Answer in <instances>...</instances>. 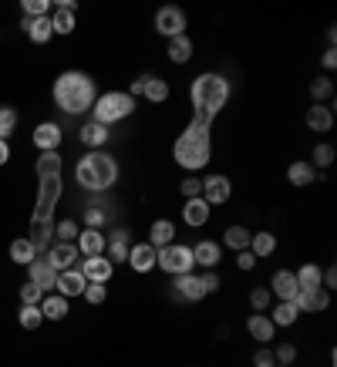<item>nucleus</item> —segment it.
Masks as SVG:
<instances>
[{
	"label": "nucleus",
	"instance_id": "obj_1",
	"mask_svg": "<svg viewBox=\"0 0 337 367\" xmlns=\"http://www.w3.org/2000/svg\"><path fill=\"white\" fill-rule=\"evenodd\" d=\"M37 179H41V192H37V206L30 216V243L34 250H48V239L54 236V206L61 199V156L57 152H41L37 158Z\"/></svg>",
	"mask_w": 337,
	"mask_h": 367
},
{
	"label": "nucleus",
	"instance_id": "obj_2",
	"mask_svg": "<svg viewBox=\"0 0 337 367\" xmlns=\"http://www.w3.org/2000/svg\"><path fill=\"white\" fill-rule=\"evenodd\" d=\"M230 98V84L223 75H199L192 81V125H189V135H199V138H212V118L223 111Z\"/></svg>",
	"mask_w": 337,
	"mask_h": 367
},
{
	"label": "nucleus",
	"instance_id": "obj_3",
	"mask_svg": "<svg viewBox=\"0 0 337 367\" xmlns=\"http://www.w3.org/2000/svg\"><path fill=\"white\" fill-rule=\"evenodd\" d=\"M54 102L68 115H84L98 102V88H95L91 75H84V71H64L54 81Z\"/></svg>",
	"mask_w": 337,
	"mask_h": 367
},
{
	"label": "nucleus",
	"instance_id": "obj_4",
	"mask_svg": "<svg viewBox=\"0 0 337 367\" xmlns=\"http://www.w3.org/2000/svg\"><path fill=\"white\" fill-rule=\"evenodd\" d=\"M75 176H78V182L84 185V189L102 192V189H111V185H115V179H118V165H115V158L104 156V152H88V156L78 162Z\"/></svg>",
	"mask_w": 337,
	"mask_h": 367
},
{
	"label": "nucleus",
	"instance_id": "obj_5",
	"mask_svg": "<svg viewBox=\"0 0 337 367\" xmlns=\"http://www.w3.org/2000/svg\"><path fill=\"white\" fill-rule=\"evenodd\" d=\"M95 122L98 125H115V122H122V118H129L131 111H135V98L125 95V91H108L102 95L98 102H95Z\"/></svg>",
	"mask_w": 337,
	"mask_h": 367
},
{
	"label": "nucleus",
	"instance_id": "obj_6",
	"mask_svg": "<svg viewBox=\"0 0 337 367\" xmlns=\"http://www.w3.org/2000/svg\"><path fill=\"white\" fill-rule=\"evenodd\" d=\"M156 266L158 270H165V273H172V276H182V273H192V246H182V243H169V246H162L156 250Z\"/></svg>",
	"mask_w": 337,
	"mask_h": 367
},
{
	"label": "nucleus",
	"instance_id": "obj_7",
	"mask_svg": "<svg viewBox=\"0 0 337 367\" xmlns=\"http://www.w3.org/2000/svg\"><path fill=\"white\" fill-rule=\"evenodd\" d=\"M185 10L182 7H176V3H165V7H158L156 14V30L162 34V37H179V34H185Z\"/></svg>",
	"mask_w": 337,
	"mask_h": 367
},
{
	"label": "nucleus",
	"instance_id": "obj_8",
	"mask_svg": "<svg viewBox=\"0 0 337 367\" xmlns=\"http://www.w3.org/2000/svg\"><path fill=\"white\" fill-rule=\"evenodd\" d=\"M81 273H84V280L88 283H108L111 280V273H115V263L108 260V256H84L81 260Z\"/></svg>",
	"mask_w": 337,
	"mask_h": 367
},
{
	"label": "nucleus",
	"instance_id": "obj_9",
	"mask_svg": "<svg viewBox=\"0 0 337 367\" xmlns=\"http://www.w3.org/2000/svg\"><path fill=\"white\" fill-rule=\"evenodd\" d=\"M293 303H297V310H300V314H320V310H327V307H331V293H327L324 287L300 290V293L293 297Z\"/></svg>",
	"mask_w": 337,
	"mask_h": 367
},
{
	"label": "nucleus",
	"instance_id": "obj_10",
	"mask_svg": "<svg viewBox=\"0 0 337 367\" xmlns=\"http://www.w3.org/2000/svg\"><path fill=\"white\" fill-rule=\"evenodd\" d=\"M230 196H233V185L226 176H209L203 179V199H206L209 206H223V203H230Z\"/></svg>",
	"mask_w": 337,
	"mask_h": 367
},
{
	"label": "nucleus",
	"instance_id": "obj_11",
	"mask_svg": "<svg viewBox=\"0 0 337 367\" xmlns=\"http://www.w3.org/2000/svg\"><path fill=\"white\" fill-rule=\"evenodd\" d=\"M129 250H131L129 229H111V236L104 239V256L111 263H129Z\"/></svg>",
	"mask_w": 337,
	"mask_h": 367
},
{
	"label": "nucleus",
	"instance_id": "obj_12",
	"mask_svg": "<svg viewBox=\"0 0 337 367\" xmlns=\"http://www.w3.org/2000/svg\"><path fill=\"white\" fill-rule=\"evenodd\" d=\"M78 246L75 243H54L51 250H48V263H51L57 273H64V270H75V263H78Z\"/></svg>",
	"mask_w": 337,
	"mask_h": 367
},
{
	"label": "nucleus",
	"instance_id": "obj_13",
	"mask_svg": "<svg viewBox=\"0 0 337 367\" xmlns=\"http://www.w3.org/2000/svg\"><path fill=\"white\" fill-rule=\"evenodd\" d=\"M54 287L61 290V297L64 300H71V297H81L84 287H88V280H84V273H81L78 266L75 270H64V273H57V283Z\"/></svg>",
	"mask_w": 337,
	"mask_h": 367
},
{
	"label": "nucleus",
	"instance_id": "obj_14",
	"mask_svg": "<svg viewBox=\"0 0 337 367\" xmlns=\"http://www.w3.org/2000/svg\"><path fill=\"white\" fill-rule=\"evenodd\" d=\"M61 138H64V131H61V125H54V122H41V125L34 129V145H37L41 152H57Z\"/></svg>",
	"mask_w": 337,
	"mask_h": 367
},
{
	"label": "nucleus",
	"instance_id": "obj_15",
	"mask_svg": "<svg viewBox=\"0 0 337 367\" xmlns=\"http://www.w3.org/2000/svg\"><path fill=\"white\" fill-rule=\"evenodd\" d=\"M297 293H300L297 276H293L290 270H277L273 280H270V297H277V300H293Z\"/></svg>",
	"mask_w": 337,
	"mask_h": 367
},
{
	"label": "nucleus",
	"instance_id": "obj_16",
	"mask_svg": "<svg viewBox=\"0 0 337 367\" xmlns=\"http://www.w3.org/2000/svg\"><path fill=\"white\" fill-rule=\"evenodd\" d=\"M27 270H30V283H34V287H41L44 293H48V290L57 283V270H54L51 263H48V256H37V260L30 263Z\"/></svg>",
	"mask_w": 337,
	"mask_h": 367
},
{
	"label": "nucleus",
	"instance_id": "obj_17",
	"mask_svg": "<svg viewBox=\"0 0 337 367\" xmlns=\"http://www.w3.org/2000/svg\"><path fill=\"white\" fill-rule=\"evenodd\" d=\"M21 27L27 30V37H30L34 44H48L54 37L51 17H21Z\"/></svg>",
	"mask_w": 337,
	"mask_h": 367
},
{
	"label": "nucleus",
	"instance_id": "obj_18",
	"mask_svg": "<svg viewBox=\"0 0 337 367\" xmlns=\"http://www.w3.org/2000/svg\"><path fill=\"white\" fill-rule=\"evenodd\" d=\"M129 266L135 273H149L152 266H156V246H149V243H135L129 250Z\"/></svg>",
	"mask_w": 337,
	"mask_h": 367
},
{
	"label": "nucleus",
	"instance_id": "obj_19",
	"mask_svg": "<svg viewBox=\"0 0 337 367\" xmlns=\"http://www.w3.org/2000/svg\"><path fill=\"white\" fill-rule=\"evenodd\" d=\"M182 219H185V226H192V229H199V226H206L209 223V203L199 196V199H185V206H182Z\"/></svg>",
	"mask_w": 337,
	"mask_h": 367
},
{
	"label": "nucleus",
	"instance_id": "obj_20",
	"mask_svg": "<svg viewBox=\"0 0 337 367\" xmlns=\"http://www.w3.org/2000/svg\"><path fill=\"white\" fill-rule=\"evenodd\" d=\"M75 246H78L81 256H102V253H104L102 229H81L78 239H75Z\"/></svg>",
	"mask_w": 337,
	"mask_h": 367
},
{
	"label": "nucleus",
	"instance_id": "obj_21",
	"mask_svg": "<svg viewBox=\"0 0 337 367\" xmlns=\"http://www.w3.org/2000/svg\"><path fill=\"white\" fill-rule=\"evenodd\" d=\"M176 290H179L182 300H203L206 297V287H203V276H196V273H182V276H176Z\"/></svg>",
	"mask_w": 337,
	"mask_h": 367
},
{
	"label": "nucleus",
	"instance_id": "obj_22",
	"mask_svg": "<svg viewBox=\"0 0 337 367\" xmlns=\"http://www.w3.org/2000/svg\"><path fill=\"white\" fill-rule=\"evenodd\" d=\"M246 330H250V337L259 344L273 341V334H277V327H273V320L266 314H250V320H246Z\"/></svg>",
	"mask_w": 337,
	"mask_h": 367
},
{
	"label": "nucleus",
	"instance_id": "obj_23",
	"mask_svg": "<svg viewBox=\"0 0 337 367\" xmlns=\"http://www.w3.org/2000/svg\"><path fill=\"white\" fill-rule=\"evenodd\" d=\"M169 243H176V223L172 219H156L152 223V229H149V246H169Z\"/></svg>",
	"mask_w": 337,
	"mask_h": 367
},
{
	"label": "nucleus",
	"instance_id": "obj_24",
	"mask_svg": "<svg viewBox=\"0 0 337 367\" xmlns=\"http://www.w3.org/2000/svg\"><path fill=\"white\" fill-rule=\"evenodd\" d=\"M142 98H149L152 105H162L169 98V81L156 78V75H142Z\"/></svg>",
	"mask_w": 337,
	"mask_h": 367
},
{
	"label": "nucleus",
	"instance_id": "obj_25",
	"mask_svg": "<svg viewBox=\"0 0 337 367\" xmlns=\"http://www.w3.org/2000/svg\"><path fill=\"white\" fill-rule=\"evenodd\" d=\"M297 287L300 290H317V287H324V270L317 266V263H304L297 273Z\"/></svg>",
	"mask_w": 337,
	"mask_h": 367
},
{
	"label": "nucleus",
	"instance_id": "obj_26",
	"mask_svg": "<svg viewBox=\"0 0 337 367\" xmlns=\"http://www.w3.org/2000/svg\"><path fill=\"white\" fill-rule=\"evenodd\" d=\"M41 314H44V320H64V317H68V300H64L61 293H44Z\"/></svg>",
	"mask_w": 337,
	"mask_h": 367
},
{
	"label": "nucleus",
	"instance_id": "obj_27",
	"mask_svg": "<svg viewBox=\"0 0 337 367\" xmlns=\"http://www.w3.org/2000/svg\"><path fill=\"white\" fill-rule=\"evenodd\" d=\"M192 260L199 263V266H206V270H212V266L219 263V243H212V239L196 243V246H192Z\"/></svg>",
	"mask_w": 337,
	"mask_h": 367
},
{
	"label": "nucleus",
	"instance_id": "obj_28",
	"mask_svg": "<svg viewBox=\"0 0 337 367\" xmlns=\"http://www.w3.org/2000/svg\"><path fill=\"white\" fill-rule=\"evenodd\" d=\"M286 179H290V185H311L317 182V169L311 162H290L286 165Z\"/></svg>",
	"mask_w": 337,
	"mask_h": 367
},
{
	"label": "nucleus",
	"instance_id": "obj_29",
	"mask_svg": "<svg viewBox=\"0 0 337 367\" xmlns=\"http://www.w3.org/2000/svg\"><path fill=\"white\" fill-rule=\"evenodd\" d=\"M331 125H334V111H331L327 105H311L307 108V129L331 131Z\"/></svg>",
	"mask_w": 337,
	"mask_h": 367
},
{
	"label": "nucleus",
	"instance_id": "obj_30",
	"mask_svg": "<svg viewBox=\"0 0 337 367\" xmlns=\"http://www.w3.org/2000/svg\"><path fill=\"white\" fill-rule=\"evenodd\" d=\"M10 260L14 263H21V266H30V263L37 260V250H34V243L30 239H14L10 243Z\"/></svg>",
	"mask_w": 337,
	"mask_h": 367
},
{
	"label": "nucleus",
	"instance_id": "obj_31",
	"mask_svg": "<svg viewBox=\"0 0 337 367\" xmlns=\"http://www.w3.org/2000/svg\"><path fill=\"white\" fill-rule=\"evenodd\" d=\"M189 57H192V41H189L185 34L172 37V41H169V61H172V64H185Z\"/></svg>",
	"mask_w": 337,
	"mask_h": 367
},
{
	"label": "nucleus",
	"instance_id": "obj_32",
	"mask_svg": "<svg viewBox=\"0 0 337 367\" xmlns=\"http://www.w3.org/2000/svg\"><path fill=\"white\" fill-rule=\"evenodd\" d=\"M273 250H277V236H273V233H253V236H250V253H253L257 260L270 256Z\"/></svg>",
	"mask_w": 337,
	"mask_h": 367
},
{
	"label": "nucleus",
	"instance_id": "obj_33",
	"mask_svg": "<svg viewBox=\"0 0 337 367\" xmlns=\"http://www.w3.org/2000/svg\"><path fill=\"white\" fill-rule=\"evenodd\" d=\"M297 317H300L297 303H293V300H280L270 320H273V327H290V323H297Z\"/></svg>",
	"mask_w": 337,
	"mask_h": 367
},
{
	"label": "nucleus",
	"instance_id": "obj_34",
	"mask_svg": "<svg viewBox=\"0 0 337 367\" xmlns=\"http://www.w3.org/2000/svg\"><path fill=\"white\" fill-rule=\"evenodd\" d=\"M81 142H84L88 149H102L104 142H108V129L98 125V122H91V125H84V129H81Z\"/></svg>",
	"mask_w": 337,
	"mask_h": 367
},
{
	"label": "nucleus",
	"instance_id": "obj_35",
	"mask_svg": "<svg viewBox=\"0 0 337 367\" xmlns=\"http://www.w3.org/2000/svg\"><path fill=\"white\" fill-rule=\"evenodd\" d=\"M250 236H253V233H250L246 226H230V229H226V236H223V243H226L230 250L239 253V250H250Z\"/></svg>",
	"mask_w": 337,
	"mask_h": 367
},
{
	"label": "nucleus",
	"instance_id": "obj_36",
	"mask_svg": "<svg viewBox=\"0 0 337 367\" xmlns=\"http://www.w3.org/2000/svg\"><path fill=\"white\" fill-rule=\"evenodd\" d=\"M14 131H17V111H14L10 105H3L0 108V138L7 142Z\"/></svg>",
	"mask_w": 337,
	"mask_h": 367
},
{
	"label": "nucleus",
	"instance_id": "obj_37",
	"mask_svg": "<svg viewBox=\"0 0 337 367\" xmlns=\"http://www.w3.org/2000/svg\"><path fill=\"white\" fill-rule=\"evenodd\" d=\"M51 27H54V34H71V30H75V14H71V10H57V7H54Z\"/></svg>",
	"mask_w": 337,
	"mask_h": 367
},
{
	"label": "nucleus",
	"instance_id": "obj_38",
	"mask_svg": "<svg viewBox=\"0 0 337 367\" xmlns=\"http://www.w3.org/2000/svg\"><path fill=\"white\" fill-rule=\"evenodd\" d=\"M17 320H21V327H24V330H37V327L44 323V314H41V307H21Z\"/></svg>",
	"mask_w": 337,
	"mask_h": 367
},
{
	"label": "nucleus",
	"instance_id": "obj_39",
	"mask_svg": "<svg viewBox=\"0 0 337 367\" xmlns=\"http://www.w3.org/2000/svg\"><path fill=\"white\" fill-rule=\"evenodd\" d=\"M41 300H44V290L34 287V283L27 280L24 287H21V307H41Z\"/></svg>",
	"mask_w": 337,
	"mask_h": 367
},
{
	"label": "nucleus",
	"instance_id": "obj_40",
	"mask_svg": "<svg viewBox=\"0 0 337 367\" xmlns=\"http://www.w3.org/2000/svg\"><path fill=\"white\" fill-rule=\"evenodd\" d=\"M334 95V84H331V78H313L311 81V98H317L313 105H320L324 98H331Z\"/></svg>",
	"mask_w": 337,
	"mask_h": 367
},
{
	"label": "nucleus",
	"instance_id": "obj_41",
	"mask_svg": "<svg viewBox=\"0 0 337 367\" xmlns=\"http://www.w3.org/2000/svg\"><path fill=\"white\" fill-rule=\"evenodd\" d=\"M331 162H334V145H327V142L313 145V162H311V165H320V169H327Z\"/></svg>",
	"mask_w": 337,
	"mask_h": 367
},
{
	"label": "nucleus",
	"instance_id": "obj_42",
	"mask_svg": "<svg viewBox=\"0 0 337 367\" xmlns=\"http://www.w3.org/2000/svg\"><path fill=\"white\" fill-rule=\"evenodd\" d=\"M54 233H57V239H61V243H75L81 229L75 226V219H61V223L54 226Z\"/></svg>",
	"mask_w": 337,
	"mask_h": 367
},
{
	"label": "nucleus",
	"instance_id": "obj_43",
	"mask_svg": "<svg viewBox=\"0 0 337 367\" xmlns=\"http://www.w3.org/2000/svg\"><path fill=\"white\" fill-rule=\"evenodd\" d=\"M250 307H253V314H266V307H270V290L257 287L250 293Z\"/></svg>",
	"mask_w": 337,
	"mask_h": 367
},
{
	"label": "nucleus",
	"instance_id": "obj_44",
	"mask_svg": "<svg viewBox=\"0 0 337 367\" xmlns=\"http://www.w3.org/2000/svg\"><path fill=\"white\" fill-rule=\"evenodd\" d=\"M91 307H98V303H104V297H108V290H104V283H88L84 287V293H81Z\"/></svg>",
	"mask_w": 337,
	"mask_h": 367
},
{
	"label": "nucleus",
	"instance_id": "obj_45",
	"mask_svg": "<svg viewBox=\"0 0 337 367\" xmlns=\"http://www.w3.org/2000/svg\"><path fill=\"white\" fill-rule=\"evenodd\" d=\"M179 192L185 196V199H199L203 196V179H196V176H189V179H182Z\"/></svg>",
	"mask_w": 337,
	"mask_h": 367
},
{
	"label": "nucleus",
	"instance_id": "obj_46",
	"mask_svg": "<svg viewBox=\"0 0 337 367\" xmlns=\"http://www.w3.org/2000/svg\"><path fill=\"white\" fill-rule=\"evenodd\" d=\"M21 7H24L27 17H48V10H51V3H48V0H24Z\"/></svg>",
	"mask_w": 337,
	"mask_h": 367
},
{
	"label": "nucleus",
	"instance_id": "obj_47",
	"mask_svg": "<svg viewBox=\"0 0 337 367\" xmlns=\"http://www.w3.org/2000/svg\"><path fill=\"white\" fill-rule=\"evenodd\" d=\"M273 357H277V364L280 367H290L293 361H297V347H293V344H280V347L273 350Z\"/></svg>",
	"mask_w": 337,
	"mask_h": 367
},
{
	"label": "nucleus",
	"instance_id": "obj_48",
	"mask_svg": "<svg viewBox=\"0 0 337 367\" xmlns=\"http://www.w3.org/2000/svg\"><path fill=\"white\" fill-rule=\"evenodd\" d=\"M253 367H277V357H273V350L259 347L257 354H253Z\"/></svg>",
	"mask_w": 337,
	"mask_h": 367
},
{
	"label": "nucleus",
	"instance_id": "obj_49",
	"mask_svg": "<svg viewBox=\"0 0 337 367\" xmlns=\"http://www.w3.org/2000/svg\"><path fill=\"white\" fill-rule=\"evenodd\" d=\"M236 266H239L243 273H250V270L257 266V256H253L250 250H239V253H236Z\"/></svg>",
	"mask_w": 337,
	"mask_h": 367
},
{
	"label": "nucleus",
	"instance_id": "obj_50",
	"mask_svg": "<svg viewBox=\"0 0 337 367\" xmlns=\"http://www.w3.org/2000/svg\"><path fill=\"white\" fill-rule=\"evenodd\" d=\"M84 223H88V229H102V226H104V212L91 206V209L84 212Z\"/></svg>",
	"mask_w": 337,
	"mask_h": 367
},
{
	"label": "nucleus",
	"instance_id": "obj_51",
	"mask_svg": "<svg viewBox=\"0 0 337 367\" xmlns=\"http://www.w3.org/2000/svg\"><path fill=\"white\" fill-rule=\"evenodd\" d=\"M203 287H206V293H216L219 290V276L209 270V273H203Z\"/></svg>",
	"mask_w": 337,
	"mask_h": 367
},
{
	"label": "nucleus",
	"instance_id": "obj_52",
	"mask_svg": "<svg viewBox=\"0 0 337 367\" xmlns=\"http://www.w3.org/2000/svg\"><path fill=\"white\" fill-rule=\"evenodd\" d=\"M324 68H327V71H334V68H337V54H334V48H327V51H324Z\"/></svg>",
	"mask_w": 337,
	"mask_h": 367
},
{
	"label": "nucleus",
	"instance_id": "obj_53",
	"mask_svg": "<svg viewBox=\"0 0 337 367\" xmlns=\"http://www.w3.org/2000/svg\"><path fill=\"white\" fill-rule=\"evenodd\" d=\"M7 162H10V145L0 138V165H7Z\"/></svg>",
	"mask_w": 337,
	"mask_h": 367
},
{
	"label": "nucleus",
	"instance_id": "obj_54",
	"mask_svg": "<svg viewBox=\"0 0 337 367\" xmlns=\"http://www.w3.org/2000/svg\"><path fill=\"white\" fill-rule=\"evenodd\" d=\"M129 95H131V98H138V95H142V75H138V78L131 81V88H129Z\"/></svg>",
	"mask_w": 337,
	"mask_h": 367
},
{
	"label": "nucleus",
	"instance_id": "obj_55",
	"mask_svg": "<svg viewBox=\"0 0 337 367\" xmlns=\"http://www.w3.org/2000/svg\"><path fill=\"white\" fill-rule=\"evenodd\" d=\"M277 367H280V364H277Z\"/></svg>",
	"mask_w": 337,
	"mask_h": 367
}]
</instances>
